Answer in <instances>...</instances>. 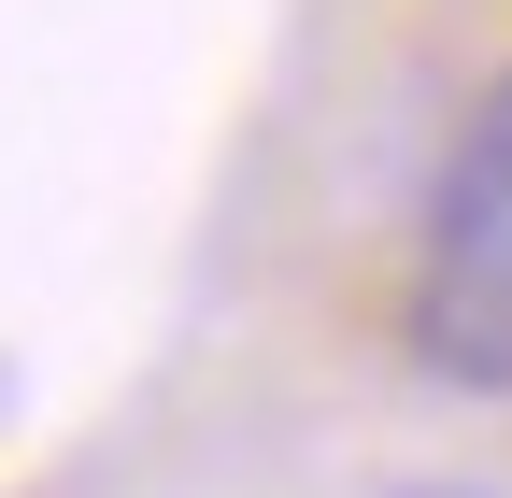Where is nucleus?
Here are the masks:
<instances>
[{
    "mask_svg": "<svg viewBox=\"0 0 512 498\" xmlns=\"http://www.w3.org/2000/svg\"><path fill=\"white\" fill-rule=\"evenodd\" d=\"M413 356L441 385H498L512 399V72L484 86L470 143L441 157L427 257H413Z\"/></svg>",
    "mask_w": 512,
    "mask_h": 498,
    "instance_id": "nucleus-1",
    "label": "nucleus"
},
{
    "mask_svg": "<svg viewBox=\"0 0 512 498\" xmlns=\"http://www.w3.org/2000/svg\"><path fill=\"white\" fill-rule=\"evenodd\" d=\"M427 498H456V484H427Z\"/></svg>",
    "mask_w": 512,
    "mask_h": 498,
    "instance_id": "nucleus-2",
    "label": "nucleus"
}]
</instances>
